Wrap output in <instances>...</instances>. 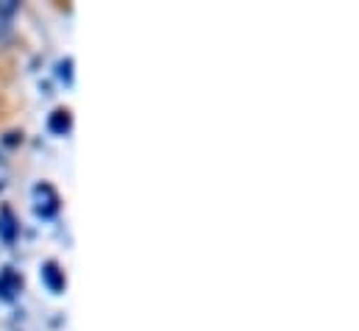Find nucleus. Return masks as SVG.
<instances>
[{
  "mask_svg": "<svg viewBox=\"0 0 359 331\" xmlns=\"http://www.w3.org/2000/svg\"><path fill=\"white\" fill-rule=\"evenodd\" d=\"M31 201H34V215L42 217V220L56 217L59 209H62V198H59V192H56L50 184H45V181L36 184V187L31 189Z\"/></svg>",
  "mask_w": 359,
  "mask_h": 331,
  "instance_id": "nucleus-1",
  "label": "nucleus"
},
{
  "mask_svg": "<svg viewBox=\"0 0 359 331\" xmlns=\"http://www.w3.org/2000/svg\"><path fill=\"white\" fill-rule=\"evenodd\" d=\"M22 276L14 267H0V301H14L22 292Z\"/></svg>",
  "mask_w": 359,
  "mask_h": 331,
  "instance_id": "nucleus-2",
  "label": "nucleus"
},
{
  "mask_svg": "<svg viewBox=\"0 0 359 331\" xmlns=\"http://www.w3.org/2000/svg\"><path fill=\"white\" fill-rule=\"evenodd\" d=\"M39 276H42V284L48 287V292H53V295H62L65 292L67 278H65V270L56 262H45L42 270H39Z\"/></svg>",
  "mask_w": 359,
  "mask_h": 331,
  "instance_id": "nucleus-3",
  "label": "nucleus"
},
{
  "mask_svg": "<svg viewBox=\"0 0 359 331\" xmlns=\"http://www.w3.org/2000/svg\"><path fill=\"white\" fill-rule=\"evenodd\" d=\"M17 234H20V223H17L14 212H11L8 206H3V209H0V240H3L6 245H11V243L17 240Z\"/></svg>",
  "mask_w": 359,
  "mask_h": 331,
  "instance_id": "nucleus-4",
  "label": "nucleus"
},
{
  "mask_svg": "<svg viewBox=\"0 0 359 331\" xmlns=\"http://www.w3.org/2000/svg\"><path fill=\"white\" fill-rule=\"evenodd\" d=\"M70 126H73V117H70L67 109H56V112L50 114V120H48V128H50L53 134H62V137L70 131Z\"/></svg>",
  "mask_w": 359,
  "mask_h": 331,
  "instance_id": "nucleus-5",
  "label": "nucleus"
},
{
  "mask_svg": "<svg viewBox=\"0 0 359 331\" xmlns=\"http://www.w3.org/2000/svg\"><path fill=\"white\" fill-rule=\"evenodd\" d=\"M8 184V165H6V159H3V154H0V189Z\"/></svg>",
  "mask_w": 359,
  "mask_h": 331,
  "instance_id": "nucleus-6",
  "label": "nucleus"
},
{
  "mask_svg": "<svg viewBox=\"0 0 359 331\" xmlns=\"http://www.w3.org/2000/svg\"><path fill=\"white\" fill-rule=\"evenodd\" d=\"M70 67H73V62H62V65H59V79L70 81Z\"/></svg>",
  "mask_w": 359,
  "mask_h": 331,
  "instance_id": "nucleus-7",
  "label": "nucleus"
}]
</instances>
